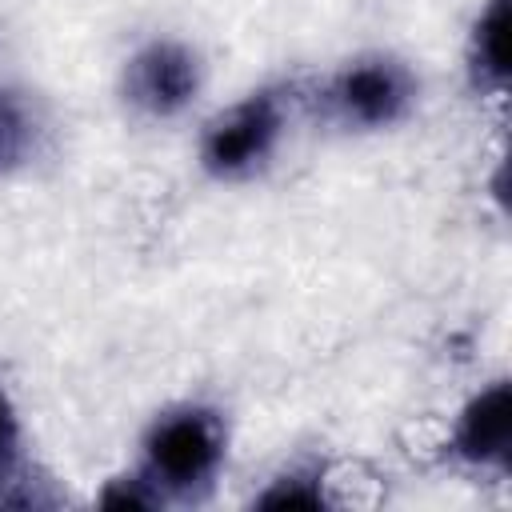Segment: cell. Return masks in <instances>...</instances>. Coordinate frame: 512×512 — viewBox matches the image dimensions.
Here are the masks:
<instances>
[{"label":"cell","instance_id":"6da1fadb","mask_svg":"<svg viewBox=\"0 0 512 512\" xmlns=\"http://www.w3.org/2000/svg\"><path fill=\"white\" fill-rule=\"evenodd\" d=\"M224 420L204 404H176L160 412L144 432L140 472L156 484L160 496H184L208 488L224 464Z\"/></svg>","mask_w":512,"mask_h":512},{"label":"cell","instance_id":"7a4b0ae2","mask_svg":"<svg viewBox=\"0 0 512 512\" xmlns=\"http://www.w3.org/2000/svg\"><path fill=\"white\" fill-rule=\"evenodd\" d=\"M284 132V96L272 88L248 92L204 124L200 164L216 180H244L268 164Z\"/></svg>","mask_w":512,"mask_h":512},{"label":"cell","instance_id":"3957f363","mask_svg":"<svg viewBox=\"0 0 512 512\" xmlns=\"http://www.w3.org/2000/svg\"><path fill=\"white\" fill-rule=\"evenodd\" d=\"M200 56L180 44V40H148L144 48H136L124 64V100L152 116V120H172L180 116L196 92H200Z\"/></svg>","mask_w":512,"mask_h":512},{"label":"cell","instance_id":"277c9868","mask_svg":"<svg viewBox=\"0 0 512 512\" xmlns=\"http://www.w3.org/2000/svg\"><path fill=\"white\" fill-rule=\"evenodd\" d=\"M328 100L344 124L388 128L408 116L416 100V76L392 56H364L336 72V80L328 84Z\"/></svg>","mask_w":512,"mask_h":512},{"label":"cell","instance_id":"5b68a950","mask_svg":"<svg viewBox=\"0 0 512 512\" xmlns=\"http://www.w3.org/2000/svg\"><path fill=\"white\" fill-rule=\"evenodd\" d=\"M452 456L480 472H504L512 456V392L508 380L484 384L456 416Z\"/></svg>","mask_w":512,"mask_h":512},{"label":"cell","instance_id":"8992f818","mask_svg":"<svg viewBox=\"0 0 512 512\" xmlns=\"http://www.w3.org/2000/svg\"><path fill=\"white\" fill-rule=\"evenodd\" d=\"M468 72L476 88L500 92L508 80V0H488L468 36Z\"/></svg>","mask_w":512,"mask_h":512},{"label":"cell","instance_id":"52a82bcc","mask_svg":"<svg viewBox=\"0 0 512 512\" xmlns=\"http://www.w3.org/2000/svg\"><path fill=\"white\" fill-rule=\"evenodd\" d=\"M256 504H260V508H316V504H324L320 472L288 468L280 480H272V488H268Z\"/></svg>","mask_w":512,"mask_h":512},{"label":"cell","instance_id":"ba28073f","mask_svg":"<svg viewBox=\"0 0 512 512\" xmlns=\"http://www.w3.org/2000/svg\"><path fill=\"white\" fill-rule=\"evenodd\" d=\"M20 468H24V428L8 392L0 388V484H12Z\"/></svg>","mask_w":512,"mask_h":512},{"label":"cell","instance_id":"9c48e42d","mask_svg":"<svg viewBox=\"0 0 512 512\" xmlns=\"http://www.w3.org/2000/svg\"><path fill=\"white\" fill-rule=\"evenodd\" d=\"M160 500H164V496L156 492V484H152L144 472L112 480V484L104 488V496H100L104 508H156Z\"/></svg>","mask_w":512,"mask_h":512},{"label":"cell","instance_id":"30bf717a","mask_svg":"<svg viewBox=\"0 0 512 512\" xmlns=\"http://www.w3.org/2000/svg\"><path fill=\"white\" fill-rule=\"evenodd\" d=\"M8 136H12V116H8V108H4V100H0V156H4V148H8Z\"/></svg>","mask_w":512,"mask_h":512}]
</instances>
